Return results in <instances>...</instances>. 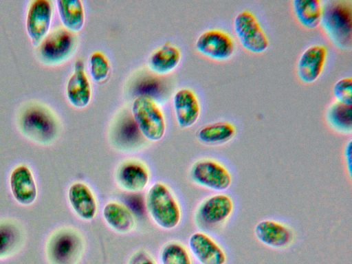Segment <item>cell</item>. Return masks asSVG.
I'll list each match as a JSON object with an SVG mask.
<instances>
[{"label": "cell", "instance_id": "cell-27", "mask_svg": "<svg viewBox=\"0 0 352 264\" xmlns=\"http://www.w3.org/2000/svg\"><path fill=\"white\" fill-rule=\"evenodd\" d=\"M160 261L161 264H192L188 249L178 241H170L162 246Z\"/></svg>", "mask_w": 352, "mask_h": 264}, {"label": "cell", "instance_id": "cell-2", "mask_svg": "<svg viewBox=\"0 0 352 264\" xmlns=\"http://www.w3.org/2000/svg\"><path fill=\"white\" fill-rule=\"evenodd\" d=\"M146 212L160 228L172 230L182 219V210L174 193L165 183H153L146 190L144 197Z\"/></svg>", "mask_w": 352, "mask_h": 264}, {"label": "cell", "instance_id": "cell-6", "mask_svg": "<svg viewBox=\"0 0 352 264\" xmlns=\"http://www.w3.org/2000/svg\"><path fill=\"white\" fill-rule=\"evenodd\" d=\"M233 30L240 45L247 52L259 54L268 49V36L252 11L239 12L234 18Z\"/></svg>", "mask_w": 352, "mask_h": 264}, {"label": "cell", "instance_id": "cell-13", "mask_svg": "<svg viewBox=\"0 0 352 264\" xmlns=\"http://www.w3.org/2000/svg\"><path fill=\"white\" fill-rule=\"evenodd\" d=\"M52 12L50 1L35 0L31 2L27 13L25 27L34 46L38 47L49 33Z\"/></svg>", "mask_w": 352, "mask_h": 264}, {"label": "cell", "instance_id": "cell-25", "mask_svg": "<svg viewBox=\"0 0 352 264\" xmlns=\"http://www.w3.org/2000/svg\"><path fill=\"white\" fill-rule=\"evenodd\" d=\"M56 6L64 28L72 33L82 30L85 21V12L80 0H58Z\"/></svg>", "mask_w": 352, "mask_h": 264}, {"label": "cell", "instance_id": "cell-11", "mask_svg": "<svg viewBox=\"0 0 352 264\" xmlns=\"http://www.w3.org/2000/svg\"><path fill=\"white\" fill-rule=\"evenodd\" d=\"M114 178L117 186L122 190L129 193H138L148 186L151 172L142 161L127 160L118 166Z\"/></svg>", "mask_w": 352, "mask_h": 264}, {"label": "cell", "instance_id": "cell-21", "mask_svg": "<svg viewBox=\"0 0 352 264\" xmlns=\"http://www.w3.org/2000/svg\"><path fill=\"white\" fill-rule=\"evenodd\" d=\"M102 217L106 225L118 234H128L136 226V219L133 212L124 204L111 201L104 204Z\"/></svg>", "mask_w": 352, "mask_h": 264}, {"label": "cell", "instance_id": "cell-5", "mask_svg": "<svg viewBox=\"0 0 352 264\" xmlns=\"http://www.w3.org/2000/svg\"><path fill=\"white\" fill-rule=\"evenodd\" d=\"M131 116L145 140L155 142L164 138L166 129L165 118L153 98L138 96L131 104Z\"/></svg>", "mask_w": 352, "mask_h": 264}, {"label": "cell", "instance_id": "cell-18", "mask_svg": "<svg viewBox=\"0 0 352 264\" xmlns=\"http://www.w3.org/2000/svg\"><path fill=\"white\" fill-rule=\"evenodd\" d=\"M173 107L177 124L183 129L193 126L201 113V106L196 94L188 88L177 90L173 97Z\"/></svg>", "mask_w": 352, "mask_h": 264}, {"label": "cell", "instance_id": "cell-17", "mask_svg": "<svg viewBox=\"0 0 352 264\" xmlns=\"http://www.w3.org/2000/svg\"><path fill=\"white\" fill-rule=\"evenodd\" d=\"M257 240L262 244L274 249H283L293 241L294 234L287 225L274 219L258 221L254 229Z\"/></svg>", "mask_w": 352, "mask_h": 264}, {"label": "cell", "instance_id": "cell-12", "mask_svg": "<svg viewBox=\"0 0 352 264\" xmlns=\"http://www.w3.org/2000/svg\"><path fill=\"white\" fill-rule=\"evenodd\" d=\"M9 186L14 199L21 206H30L37 199L38 191L34 175L25 164H17L11 170Z\"/></svg>", "mask_w": 352, "mask_h": 264}, {"label": "cell", "instance_id": "cell-14", "mask_svg": "<svg viewBox=\"0 0 352 264\" xmlns=\"http://www.w3.org/2000/svg\"><path fill=\"white\" fill-rule=\"evenodd\" d=\"M327 56V48L322 44H314L304 50L296 64L299 80L305 84L315 82L324 70Z\"/></svg>", "mask_w": 352, "mask_h": 264}, {"label": "cell", "instance_id": "cell-7", "mask_svg": "<svg viewBox=\"0 0 352 264\" xmlns=\"http://www.w3.org/2000/svg\"><path fill=\"white\" fill-rule=\"evenodd\" d=\"M77 44L76 37L63 27L56 28L46 35L39 44V60L47 66L60 65L73 54Z\"/></svg>", "mask_w": 352, "mask_h": 264}, {"label": "cell", "instance_id": "cell-1", "mask_svg": "<svg viewBox=\"0 0 352 264\" xmlns=\"http://www.w3.org/2000/svg\"><path fill=\"white\" fill-rule=\"evenodd\" d=\"M17 126L27 139L40 145H50L58 138L59 122L47 106L32 103L26 106L19 114Z\"/></svg>", "mask_w": 352, "mask_h": 264}, {"label": "cell", "instance_id": "cell-8", "mask_svg": "<svg viewBox=\"0 0 352 264\" xmlns=\"http://www.w3.org/2000/svg\"><path fill=\"white\" fill-rule=\"evenodd\" d=\"M189 175L197 186L217 192H223L232 185V176L221 162L211 158L195 162L190 166Z\"/></svg>", "mask_w": 352, "mask_h": 264}, {"label": "cell", "instance_id": "cell-26", "mask_svg": "<svg viewBox=\"0 0 352 264\" xmlns=\"http://www.w3.org/2000/svg\"><path fill=\"white\" fill-rule=\"evenodd\" d=\"M352 106L338 101L332 102L325 112V120L334 131L350 134L352 131Z\"/></svg>", "mask_w": 352, "mask_h": 264}, {"label": "cell", "instance_id": "cell-23", "mask_svg": "<svg viewBox=\"0 0 352 264\" xmlns=\"http://www.w3.org/2000/svg\"><path fill=\"white\" fill-rule=\"evenodd\" d=\"M236 134L235 126L227 121H217L202 126L197 131V138L208 146L222 145L232 140Z\"/></svg>", "mask_w": 352, "mask_h": 264}, {"label": "cell", "instance_id": "cell-30", "mask_svg": "<svg viewBox=\"0 0 352 264\" xmlns=\"http://www.w3.org/2000/svg\"><path fill=\"white\" fill-rule=\"evenodd\" d=\"M128 264H157L151 255L144 250H138L130 257Z\"/></svg>", "mask_w": 352, "mask_h": 264}, {"label": "cell", "instance_id": "cell-19", "mask_svg": "<svg viewBox=\"0 0 352 264\" xmlns=\"http://www.w3.org/2000/svg\"><path fill=\"white\" fill-rule=\"evenodd\" d=\"M91 95V85L85 72L84 63L78 60L75 62L74 72L67 82V98L73 107L82 109L89 104Z\"/></svg>", "mask_w": 352, "mask_h": 264}, {"label": "cell", "instance_id": "cell-29", "mask_svg": "<svg viewBox=\"0 0 352 264\" xmlns=\"http://www.w3.org/2000/svg\"><path fill=\"white\" fill-rule=\"evenodd\" d=\"M333 95L335 100L346 104L352 102V79L344 77L338 80L333 85Z\"/></svg>", "mask_w": 352, "mask_h": 264}, {"label": "cell", "instance_id": "cell-22", "mask_svg": "<svg viewBox=\"0 0 352 264\" xmlns=\"http://www.w3.org/2000/svg\"><path fill=\"white\" fill-rule=\"evenodd\" d=\"M182 54L179 49L170 43H165L154 50L148 58L150 70L158 75L173 72L179 64Z\"/></svg>", "mask_w": 352, "mask_h": 264}, {"label": "cell", "instance_id": "cell-28", "mask_svg": "<svg viewBox=\"0 0 352 264\" xmlns=\"http://www.w3.org/2000/svg\"><path fill=\"white\" fill-rule=\"evenodd\" d=\"M88 69L89 76L94 82H102L108 78L111 72V65L104 53L96 51L89 57Z\"/></svg>", "mask_w": 352, "mask_h": 264}, {"label": "cell", "instance_id": "cell-9", "mask_svg": "<svg viewBox=\"0 0 352 264\" xmlns=\"http://www.w3.org/2000/svg\"><path fill=\"white\" fill-rule=\"evenodd\" d=\"M234 201L228 194L217 192L203 199L195 210V219L206 228H215L224 224L232 216Z\"/></svg>", "mask_w": 352, "mask_h": 264}, {"label": "cell", "instance_id": "cell-3", "mask_svg": "<svg viewBox=\"0 0 352 264\" xmlns=\"http://www.w3.org/2000/svg\"><path fill=\"white\" fill-rule=\"evenodd\" d=\"M320 26L331 43L342 50L352 44V8L346 1H328L323 8Z\"/></svg>", "mask_w": 352, "mask_h": 264}, {"label": "cell", "instance_id": "cell-15", "mask_svg": "<svg viewBox=\"0 0 352 264\" xmlns=\"http://www.w3.org/2000/svg\"><path fill=\"white\" fill-rule=\"evenodd\" d=\"M69 205L75 215L82 221H91L98 212V201L91 188L85 182L71 184L67 192Z\"/></svg>", "mask_w": 352, "mask_h": 264}, {"label": "cell", "instance_id": "cell-10", "mask_svg": "<svg viewBox=\"0 0 352 264\" xmlns=\"http://www.w3.org/2000/svg\"><path fill=\"white\" fill-rule=\"evenodd\" d=\"M201 55L215 61H226L234 54L235 43L232 37L219 29H210L201 33L195 43Z\"/></svg>", "mask_w": 352, "mask_h": 264}, {"label": "cell", "instance_id": "cell-24", "mask_svg": "<svg viewBox=\"0 0 352 264\" xmlns=\"http://www.w3.org/2000/svg\"><path fill=\"white\" fill-rule=\"evenodd\" d=\"M324 5L320 0H294L292 9L298 23L308 30L320 26Z\"/></svg>", "mask_w": 352, "mask_h": 264}, {"label": "cell", "instance_id": "cell-20", "mask_svg": "<svg viewBox=\"0 0 352 264\" xmlns=\"http://www.w3.org/2000/svg\"><path fill=\"white\" fill-rule=\"evenodd\" d=\"M25 238V230L19 221L0 218V259L16 254L23 245Z\"/></svg>", "mask_w": 352, "mask_h": 264}, {"label": "cell", "instance_id": "cell-4", "mask_svg": "<svg viewBox=\"0 0 352 264\" xmlns=\"http://www.w3.org/2000/svg\"><path fill=\"white\" fill-rule=\"evenodd\" d=\"M81 233L71 226L53 230L45 243V254L50 264H77L84 250Z\"/></svg>", "mask_w": 352, "mask_h": 264}, {"label": "cell", "instance_id": "cell-31", "mask_svg": "<svg viewBox=\"0 0 352 264\" xmlns=\"http://www.w3.org/2000/svg\"><path fill=\"white\" fill-rule=\"evenodd\" d=\"M343 156L346 166V170L349 171V175L351 173V140L346 142L343 151Z\"/></svg>", "mask_w": 352, "mask_h": 264}, {"label": "cell", "instance_id": "cell-16", "mask_svg": "<svg viewBox=\"0 0 352 264\" xmlns=\"http://www.w3.org/2000/svg\"><path fill=\"white\" fill-rule=\"evenodd\" d=\"M189 251L200 264H226L227 255L223 248L209 234L202 231L188 238Z\"/></svg>", "mask_w": 352, "mask_h": 264}]
</instances>
